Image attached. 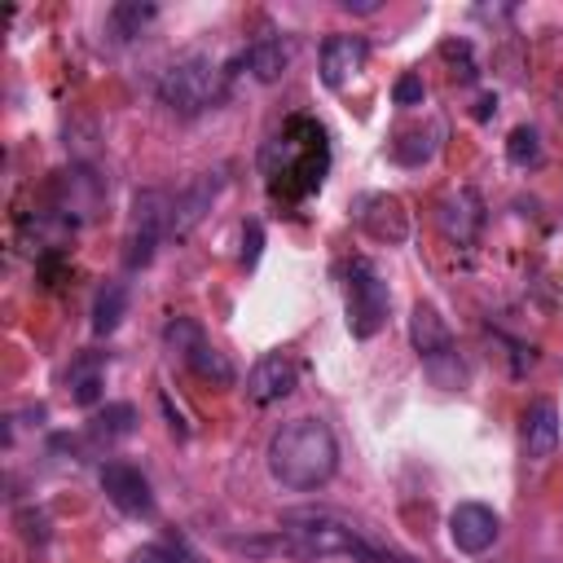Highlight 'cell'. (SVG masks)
<instances>
[{
    "mask_svg": "<svg viewBox=\"0 0 563 563\" xmlns=\"http://www.w3.org/2000/svg\"><path fill=\"white\" fill-rule=\"evenodd\" d=\"M295 378H299V365H295L290 356L273 352V356L255 361V369L246 374V396H251L255 405H273V400H282V396L295 391Z\"/></svg>",
    "mask_w": 563,
    "mask_h": 563,
    "instance_id": "obj_13",
    "label": "cell"
},
{
    "mask_svg": "<svg viewBox=\"0 0 563 563\" xmlns=\"http://www.w3.org/2000/svg\"><path fill=\"white\" fill-rule=\"evenodd\" d=\"M334 466H339V444L321 418H295L268 440V471L277 484L295 493L321 488L334 475Z\"/></svg>",
    "mask_w": 563,
    "mask_h": 563,
    "instance_id": "obj_2",
    "label": "cell"
},
{
    "mask_svg": "<svg viewBox=\"0 0 563 563\" xmlns=\"http://www.w3.org/2000/svg\"><path fill=\"white\" fill-rule=\"evenodd\" d=\"M136 431V409L132 405H106L92 422H88V435L97 440V444H114V440H123V435H132Z\"/></svg>",
    "mask_w": 563,
    "mask_h": 563,
    "instance_id": "obj_20",
    "label": "cell"
},
{
    "mask_svg": "<svg viewBox=\"0 0 563 563\" xmlns=\"http://www.w3.org/2000/svg\"><path fill=\"white\" fill-rule=\"evenodd\" d=\"M365 57H369V44L361 35H330L321 44V79L330 88H343L365 66Z\"/></svg>",
    "mask_w": 563,
    "mask_h": 563,
    "instance_id": "obj_15",
    "label": "cell"
},
{
    "mask_svg": "<svg viewBox=\"0 0 563 563\" xmlns=\"http://www.w3.org/2000/svg\"><path fill=\"white\" fill-rule=\"evenodd\" d=\"M224 180H229V176H224V167L194 176V180L172 198V229H167V238H189V233L198 229V220L211 211V202L220 198Z\"/></svg>",
    "mask_w": 563,
    "mask_h": 563,
    "instance_id": "obj_9",
    "label": "cell"
},
{
    "mask_svg": "<svg viewBox=\"0 0 563 563\" xmlns=\"http://www.w3.org/2000/svg\"><path fill=\"white\" fill-rule=\"evenodd\" d=\"M163 339L180 352V361H185L198 378L220 383V387H229V383H233V365H229V356H224L220 347H211V339L202 334V325H198V321H189V317H172V321H167V330H163Z\"/></svg>",
    "mask_w": 563,
    "mask_h": 563,
    "instance_id": "obj_8",
    "label": "cell"
},
{
    "mask_svg": "<svg viewBox=\"0 0 563 563\" xmlns=\"http://www.w3.org/2000/svg\"><path fill=\"white\" fill-rule=\"evenodd\" d=\"M260 242H264V233H260V224L251 220V224H246V251H242V260H246V264H255V255H260Z\"/></svg>",
    "mask_w": 563,
    "mask_h": 563,
    "instance_id": "obj_27",
    "label": "cell"
},
{
    "mask_svg": "<svg viewBox=\"0 0 563 563\" xmlns=\"http://www.w3.org/2000/svg\"><path fill=\"white\" fill-rule=\"evenodd\" d=\"M101 488H106V497H110L123 515H136V519H150V515H154L150 479H145L132 462H106V466H101Z\"/></svg>",
    "mask_w": 563,
    "mask_h": 563,
    "instance_id": "obj_10",
    "label": "cell"
},
{
    "mask_svg": "<svg viewBox=\"0 0 563 563\" xmlns=\"http://www.w3.org/2000/svg\"><path fill=\"white\" fill-rule=\"evenodd\" d=\"M396 158L400 163H422V158H431V141L427 136H400L396 141Z\"/></svg>",
    "mask_w": 563,
    "mask_h": 563,
    "instance_id": "obj_26",
    "label": "cell"
},
{
    "mask_svg": "<svg viewBox=\"0 0 563 563\" xmlns=\"http://www.w3.org/2000/svg\"><path fill=\"white\" fill-rule=\"evenodd\" d=\"M238 554H286V559H325V554H352L356 563H413L409 554L383 545L369 528L334 515V510H286L282 528L268 537H233Z\"/></svg>",
    "mask_w": 563,
    "mask_h": 563,
    "instance_id": "obj_1",
    "label": "cell"
},
{
    "mask_svg": "<svg viewBox=\"0 0 563 563\" xmlns=\"http://www.w3.org/2000/svg\"><path fill=\"white\" fill-rule=\"evenodd\" d=\"M224 97H229V70L216 66L211 57H202V53H189V57L172 62L158 75V101L172 114H180V119H194L202 110H216Z\"/></svg>",
    "mask_w": 563,
    "mask_h": 563,
    "instance_id": "obj_4",
    "label": "cell"
},
{
    "mask_svg": "<svg viewBox=\"0 0 563 563\" xmlns=\"http://www.w3.org/2000/svg\"><path fill=\"white\" fill-rule=\"evenodd\" d=\"M409 343H413V352L422 361H435V356L453 352V334H449L444 317L431 303H413V312H409Z\"/></svg>",
    "mask_w": 563,
    "mask_h": 563,
    "instance_id": "obj_16",
    "label": "cell"
},
{
    "mask_svg": "<svg viewBox=\"0 0 563 563\" xmlns=\"http://www.w3.org/2000/svg\"><path fill=\"white\" fill-rule=\"evenodd\" d=\"M387 303H391V290L378 273L374 260H352L347 264V330L356 339H369L383 330L387 321Z\"/></svg>",
    "mask_w": 563,
    "mask_h": 563,
    "instance_id": "obj_6",
    "label": "cell"
},
{
    "mask_svg": "<svg viewBox=\"0 0 563 563\" xmlns=\"http://www.w3.org/2000/svg\"><path fill=\"white\" fill-rule=\"evenodd\" d=\"M339 4H343V9H347V13H365V18H369V13H378V9H383V0H339Z\"/></svg>",
    "mask_w": 563,
    "mask_h": 563,
    "instance_id": "obj_28",
    "label": "cell"
},
{
    "mask_svg": "<svg viewBox=\"0 0 563 563\" xmlns=\"http://www.w3.org/2000/svg\"><path fill=\"white\" fill-rule=\"evenodd\" d=\"M167 229H172V198L163 189H141L132 198V216H128L123 264L128 268H145L154 260V246L167 238Z\"/></svg>",
    "mask_w": 563,
    "mask_h": 563,
    "instance_id": "obj_5",
    "label": "cell"
},
{
    "mask_svg": "<svg viewBox=\"0 0 563 563\" xmlns=\"http://www.w3.org/2000/svg\"><path fill=\"white\" fill-rule=\"evenodd\" d=\"M356 224L378 242H405V229H409L400 198H391V194H365L356 202Z\"/></svg>",
    "mask_w": 563,
    "mask_h": 563,
    "instance_id": "obj_14",
    "label": "cell"
},
{
    "mask_svg": "<svg viewBox=\"0 0 563 563\" xmlns=\"http://www.w3.org/2000/svg\"><path fill=\"white\" fill-rule=\"evenodd\" d=\"M523 449H528L532 462H545L559 449V409L550 400L528 405V413H523Z\"/></svg>",
    "mask_w": 563,
    "mask_h": 563,
    "instance_id": "obj_18",
    "label": "cell"
},
{
    "mask_svg": "<svg viewBox=\"0 0 563 563\" xmlns=\"http://www.w3.org/2000/svg\"><path fill=\"white\" fill-rule=\"evenodd\" d=\"M493 110H497V101H493V97H484V101H479V106H475V114H479V119H488V114H493Z\"/></svg>",
    "mask_w": 563,
    "mask_h": 563,
    "instance_id": "obj_29",
    "label": "cell"
},
{
    "mask_svg": "<svg viewBox=\"0 0 563 563\" xmlns=\"http://www.w3.org/2000/svg\"><path fill=\"white\" fill-rule=\"evenodd\" d=\"M506 158H510L515 167H532V163L541 158V136H537V128L519 123V128L510 132V141H506Z\"/></svg>",
    "mask_w": 563,
    "mask_h": 563,
    "instance_id": "obj_23",
    "label": "cell"
},
{
    "mask_svg": "<svg viewBox=\"0 0 563 563\" xmlns=\"http://www.w3.org/2000/svg\"><path fill=\"white\" fill-rule=\"evenodd\" d=\"M497 532H501V519L479 501H462L449 515V537H453V545L462 554H484L497 541Z\"/></svg>",
    "mask_w": 563,
    "mask_h": 563,
    "instance_id": "obj_11",
    "label": "cell"
},
{
    "mask_svg": "<svg viewBox=\"0 0 563 563\" xmlns=\"http://www.w3.org/2000/svg\"><path fill=\"white\" fill-rule=\"evenodd\" d=\"M154 18H158V9L154 4H141V0H123V4L110 9V26H114L119 40H136Z\"/></svg>",
    "mask_w": 563,
    "mask_h": 563,
    "instance_id": "obj_22",
    "label": "cell"
},
{
    "mask_svg": "<svg viewBox=\"0 0 563 563\" xmlns=\"http://www.w3.org/2000/svg\"><path fill=\"white\" fill-rule=\"evenodd\" d=\"M435 220H440V229H444L449 242L466 246V242H475V233H479V224H484V202H479L475 189L462 185V189H453V194L440 198Z\"/></svg>",
    "mask_w": 563,
    "mask_h": 563,
    "instance_id": "obj_12",
    "label": "cell"
},
{
    "mask_svg": "<svg viewBox=\"0 0 563 563\" xmlns=\"http://www.w3.org/2000/svg\"><path fill=\"white\" fill-rule=\"evenodd\" d=\"M101 211H106V180L92 167L75 163L53 176V216L57 220H66L75 229V224L97 220Z\"/></svg>",
    "mask_w": 563,
    "mask_h": 563,
    "instance_id": "obj_7",
    "label": "cell"
},
{
    "mask_svg": "<svg viewBox=\"0 0 563 563\" xmlns=\"http://www.w3.org/2000/svg\"><path fill=\"white\" fill-rule=\"evenodd\" d=\"M391 97H396V106H422L427 88H422V79H418V75H400V79H396V88H391Z\"/></svg>",
    "mask_w": 563,
    "mask_h": 563,
    "instance_id": "obj_25",
    "label": "cell"
},
{
    "mask_svg": "<svg viewBox=\"0 0 563 563\" xmlns=\"http://www.w3.org/2000/svg\"><path fill=\"white\" fill-rule=\"evenodd\" d=\"M132 563H194L180 545H167V541H154V545H141L132 554Z\"/></svg>",
    "mask_w": 563,
    "mask_h": 563,
    "instance_id": "obj_24",
    "label": "cell"
},
{
    "mask_svg": "<svg viewBox=\"0 0 563 563\" xmlns=\"http://www.w3.org/2000/svg\"><path fill=\"white\" fill-rule=\"evenodd\" d=\"M229 66H246L260 84H273V79L286 75V66H290V48H286V40H277V35H264V40L246 44Z\"/></svg>",
    "mask_w": 563,
    "mask_h": 563,
    "instance_id": "obj_17",
    "label": "cell"
},
{
    "mask_svg": "<svg viewBox=\"0 0 563 563\" xmlns=\"http://www.w3.org/2000/svg\"><path fill=\"white\" fill-rule=\"evenodd\" d=\"M128 317V286L123 282H106L92 299V334H114L119 321Z\"/></svg>",
    "mask_w": 563,
    "mask_h": 563,
    "instance_id": "obj_19",
    "label": "cell"
},
{
    "mask_svg": "<svg viewBox=\"0 0 563 563\" xmlns=\"http://www.w3.org/2000/svg\"><path fill=\"white\" fill-rule=\"evenodd\" d=\"M264 163V176H268V189L273 194H286V198H299L308 189L321 185L325 176V163H330V150H325V132L321 123L312 119H290L260 154Z\"/></svg>",
    "mask_w": 563,
    "mask_h": 563,
    "instance_id": "obj_3",
    "label": "cell"
},
{
    "mask_svg": "<svg viewBox=\"0 0 563 563\" xmlns=\"http://www.w3.org/2000/svg\"><path fill=\"white\" fill-rule=\"evenodd\" d=\"M66 383H70V400L75 405H97V396H101V356H79L70 365Z\"/></svg>",
    "mask_w": 563,
    "mask_h": 563,
    "instance_id": "obj_21",
    "label": "cell"
}]
</instances>
